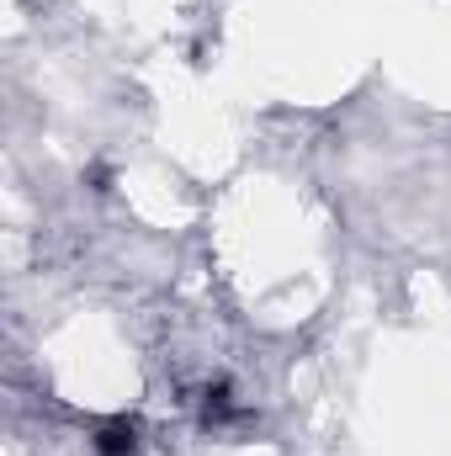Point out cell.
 <instances>
[{"instance_id":"6da1fadb","label":"cell","mask_w":451,"mask_h":456,"mask_svg":"<svg viewBox=\"0 0 451 456\" xmlns=\"http://www.w3.org/2000/svg\"><path fill=\"white\" fill-rule=\"evenodd\" d=\"M96 456H138V430L127 419H112L96 430Z\"/></svg>"},{"instance_id":"7a4b0ae2","label":"cell","mask_w":451,"mask_h":456,"mask_svg":"<svg viewBox=\"0 0 451 456\" xmlns=\"http://www.w3.org/2000/svg\"><path fill=\"white\" fill-rule=\"evenodd\" d=\"M228 414H234V393H228V382H213L202 393V419L213 425V419H228Z\"/></svg>"}]
</instances>
